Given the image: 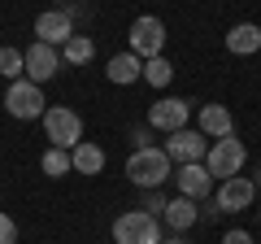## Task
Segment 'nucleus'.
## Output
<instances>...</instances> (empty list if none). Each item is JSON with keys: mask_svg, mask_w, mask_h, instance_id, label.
<instances>
[{"mask_svg": "<svg viewBox=\"0 0 261 244\" xmlns=\"http://www.w3.org/2000/svg\"><path fill=\"white\" fill-rule=\"evenodd\" d=\"M126 179L135 183V188H161L170 179V153L166 149H135L126 157Z\"/></svg>", "mask_w": 261, "mask_h": 244, "instance_id": "obj_1", "label": "nucleus"}, {"mask_svg": "<svg viewBox=\"0 0 261 244\" xmlns=\"http://www.w3.org/2000/svg\"><path fill=\"white\" fill-rule=\"evenodd\" d=\"M113 240L118 244H161V223L148 209H126L113 218Z\"/></svg>", "mask_w": 261, "mask_h": 244, "instance_id": "obj_2", "label": "nucleus"}, {"mask_svg": "<svg viewBox=\"0 0 261 244\" xmlns=\"http://www.w3.org/2000/svg\"><path fill=\"white\" fill-rule=\"evenodd\" d=\"M44 131H48V140H53V149L74 153L79 144H83V118H79L74 109H65V105H53V109L44 113Z\"/></svg>", "mask_w": 261, "mask_h": 244, "instance_id": "obj_3", "label": "nucleus"}, {"mask_svg": "<svg viewBox=\"0 0 261 244\" xmlns=\"http://www.w3.org/2000/svg\"><path fill=\"white\" fill-rule=\"evenodd\" d=\"M5 109H9L13 118H22V122L48 113V109H44V87L31 83V79H13L9 92H5Z\"/></svg>", "mask_w": 261, "mask_h": 244, "instance_id": "obj_4", "label": "nucleus"}, {"mask_svg": "<svg viewBox=\"0 0 261 244\" xmlns=\"http://www.w3.org/2000/svg\"><path fill=\"white\" fill-rule=\"evenodd\" d=\"M244 157H248V153H244V144L235 140V135H226V140H214V144H209L205 170H209V175H218V179L226 183V179H235V175H240Z\"/></svg>", "mask_w": 261, "mask_h": 244, "instance_id": "obj_5", "label": "nucleus"}, {"mask_svg": "<svg viewBox=\"0 0 261 244\" xmlns=\"http://www.w3.org/2000/svg\"><path fill=\"white\" fill-rule=\"evenodd\" d=\"M161 44H166V22L152 18V13H144V18L130 22V53L135 57H161Z\"/></svg>", "mask_w": 261, "mask_h": 244, "instance_id": "obj_6", "label": "nucleus"}, {"mask_svg": "<svg viewBox=\"0 0 261 244\" xmlns=\"http://www.w3.org/2000/svg\"><path fill=\"white\" fill-rule=\"evenodd\" d=\"M166 153H170V161H178V166H192V161H205L209 157V144H205V135L200 131H174L166 140Z\"/></svg>", "mask_w": 261, "mask_h": 244, "instance_id": "obj_7", "label": "nucleus"}, {"mask_svg": "<svg viewBox=\"0 0 261 244\" xmlns=\"http://www.w3.org/2000/svg\"><path fill=\"white\" fill-rule=\"evenodd\" d=\"M57 66H61V57H57V48H53V44L35 39V44L27 48V79H31V83H39V87H44L48 79L57 75Z\"/></svg>", "mask_w": 261, "mask_h": 244, "instance_id": "obj_8", "label": "nucleus"}, {"mask_svg": "<svg viewBox=\"0 0 261 244\" xmlns=\"http://www.w3.org/2000/svg\"><path fill=\"white\" fill-rule=\"evenodd\" d=\"M35 35L39 39H44V44H70V39H74V22H70V13H65V9H48V13H39V18H35Z\"/></svg>", "mask_w": 261, "mask_h": 244, "instance_id": "obj_9", "label": "nucleus"}, {"mask_svg": "<svg viewBox=\"0 0 261 244\" xmlns=\"http://www.w3.org/2000/svg\"><path fill=\"white\" fill-rule=\"evenodd\" d=\"M187 109H192V105L187 101H174V96H166V101H157L148 109V127H157V131H183L187 127Z\"/></svg>", "mask_w": 261, "mask_h": 244, "instance_id": "obj_10", "label": "nucleus"}, {"mask_svg": "<svg viewBox=\"0 0 261 244\" xmlns=\"http://www.w3.org/2000/svg\"><path fill=\"white\" fill-rule=\"evenodd\" d=\"M248 205H252V179L235 175V179H226L222 188H218V209H222V214H240V209H248Z\"/></svg>", "mask_w": 261, "mask_h": 244, "instance_id": "obj_11", "label": "nucleus"}, {"mask_svg": "<svg viewBox=\"0 0 261 244\" xmlns=\"http://www.w3.org/2000/svg\"><path fill=\"white\" fill-rule=\"evenodd\" d=\"M178 197H192V201H200V197H209V188H214V175L205 170V161H192V166H178Z\"/></svg>", "mask_w": 261, "mask_h": 244, "instance_id": "obj_12", "label": "nucleus"}, {"mask_svg": "<svg viewBox=\"0 0 261 244\" xmlns=\"http://www.w3.org/2000/svg\"><path fill=\"white\" fill-rule=\"evenodd\" d=\"M226 48L240 53V57H252L261 48V27H257V22H240V27H231V31H226Z\"/></svg>", "mask_w": 261, "mask_h": 244, "instance_id": "obj_13", "label": "nucleus"}, {"mask_svg": "<svg viewBox=\"0 0 261 244\" xmlns=\"http://www.w3.org/2000/svg\"><path fill=\"white\" fill-rule=\"evenodd\" d=\"M231 109H226V105H205V109H200V131L205 135H214V140H226V135H231Z\"/></svg>", "mask_w": 261, "mask_h": 244, "instance_id": "obj_14", "label": "nucleus"}, {"mask_svg": "<svg viewBox=\"0 0 261 244\" xmlns=\"http://www.w3.org/2000/svg\"><path fill=\"white\" fill-rule=\"evenodd\" d=\"M105 75L113 79V83H135V79H144V57H135V53H118L109 61V70Z\"/></svg>", "mask_w": 261, "mask_h": 244, "instance_id": "obj_15", "label": "nucleus"}, {"mask_svg": "<svg viewBox=\"0 0 261 244\" xmlns=\"http://www.w3.org/2000/svg\"><path fill=\"white\" fill-rule=\"evenodd\" d=\"M70 157H74V170H79V175H100V170H105V149H100V144H87V140H83Z\"/></svg>", "mask_w": 261, "mask_h": 244, "instance_id": "obj_16", "label": "nucleus"}, {"mask_svg": "<svg viewBox=\"0 0 261 244\" xmlns=\"http://www.w3.org/2000/svg\"><path fill=\"white\" fill-rule=\"evenodd\" d=\"M196 218H200V214H196V201H192V197H174V201L166 205V223L174 227V231H187Z\"/></svg>", "mask_w": 261, "mask_h": 244, "instance_id": "obj_17", "label": "nucleus"}, {"mask_svg": "<svg viewBox=\"0 0 261 244\" xmlns=\"http://www.w3.org/2000/svg\"><path fill=\"white\" fill-rule=\"evenodd\" d=\"M70 170H74V157H70V149H48V153H44V175L61 179V175H70Z\"/></svg>", "mask_w": 261, "mask_h": 244, "instance_id": "obj_18", "label": "nucleus"}, {"mask_svg": "<svg viewBox=\"0 0 261 244\" xmlns=\"http://www.w3.org/2000/svg\"><path fill=\"white\" fill-rule=\"evenodd\" d=\"M0 75L9 79H22L27 75V53H18V48H0Z\"/></svg>", "mask_w": 261, "mask_h": 244, "instance_id": "obj_19", "label": "nucleus"}, {"mask_svg": "<svg viewBox=\"0 0 261 244\" xmlns=\"http://www.w3.org/2000/svg\"><path fill=\"white\" fill-rule=\"evenodd\" d=\"M170 75H174V66H170L166 57H148V61H144V79H148L152 87H166Z\"/></svg>", "mask_w": 261, "mask_h": 244, "instance_id": "obj_20", "label": "nucleus"}, {"mask_svg": "<svg viewBox=\"0 0 261 244\" xmlns=\"http://www.w3.org/2000/svg\"><path fill=\"white\" fill-rule=\"evenodd\" d=\"M92 53H96V44L87 35H74L70 44H65V61H74V66H83V61H92Z\"/></svg>", "mask_w": 261, "mask_h": 244, "instance_id": "obj_21", "label": "nucleus"}, {"mask_svg": "<svg viewBox=\"0 0 261 244\" xmlns=\"http://www.w3.org/2000/svg\"><path fill=\"white\" fill-rule=\"evenodd\" d=\"M0 244H18V227L9 214H0Z\"/></svg>", "mask_w": 261, "mask_h": 244, "instance_id": "obj_22", "label": "nucleus"}, {"mask_svg": "<svg viewBox=\"0 0 261 244\" xmlns=\"http://www.w3.org/2000/svg\"><path fill=\"white\" fill-rule=\"evenodd\" d=\"M222 244H252V235H248V231H226Z\"/></svg>", "mask_w": 261, "mask_h": 244, "instance_id": "obj_23", "label": "nucleus"}, {"mask_svg": "<svg viewBox=\"0 0 261 244\" xmlns=\"http://www.w3.org/2000/svg\"><path fill=\"white\" fill-rule=\"evenodd\" d=\"M144 209H148V214H152V209H161V214H166V201H161V197H157V188H152V192H148V201H144Z\"/></svg>", "mask_w": 261, "mask_h": 244, "instance_id": "obj_24", "label": "nucleus"}, {"mask_svg": "<svg viewBox=\"0 0 261 244\" xmlns=\"http://www.w3.org/2000/svg\"><path fill=\"white\" fill-rule=\"evenodd\" d=\"M161 244H183V240H161Z\"/></svg>", "mask_w": 261, "mask_h": 244, "instance_id": "obj_25", "label": "nucleus"}, {"mask_svg": "<svg viewBox=\"0 0 261 244\" xmlns=\"http://www.w3.org/2000/svg\"><path fill=\"white\" fill-rule=\"evenodd\" d=\"M257 183H261V175H257Z\"/></svg>", "mask_w": 261, "mask_h": 244, "instance_id": "obj_26", "label": "nucleus"}]
</instances>
